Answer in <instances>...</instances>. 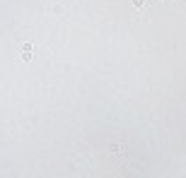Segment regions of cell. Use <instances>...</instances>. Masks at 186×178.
<instances>
[{
	"label": "cell",
	"mask_w": 186,
	"mask_h": 178,
	"mask_svg": "<svg viewBox=\"0 0 186 178\" xmlns=\"http://www.w3.org/2000/svg\"><path fill=\"white\" fill-rule=\"evenodd\" d=\"M22 60H32V43H24L22 46V56H19Z\"/></svg>",
	"instance_id": "6da1fadb"
},
{
	"label": "cell",
	"mask_w": 186,
	"mask_h": 178,
	"mask_svg": "<svg viewBox=\"0 0 186 178\" xmlns=\"http://www.w3.org/2000/svg\"><path fill=\"white\" fill-rule=\"evenodd\" d=\"M148 3H150V0H133V5H135V7H145Z\"/></svg>",
	"instance_id": "7a4b0ae2"
}]
</instances>
